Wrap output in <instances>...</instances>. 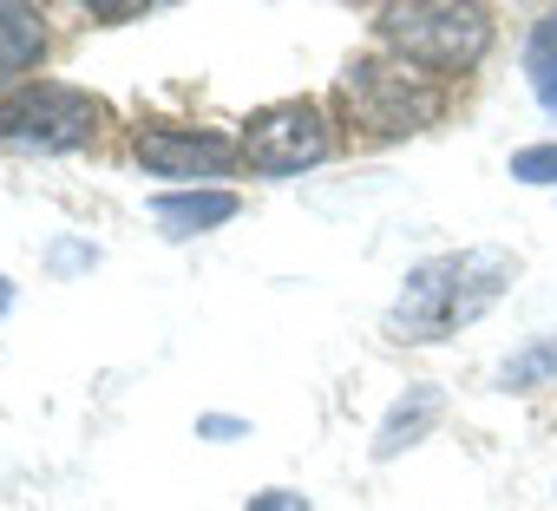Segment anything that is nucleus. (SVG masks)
Listing matches in <instances>:
<instances>
[{"label": "nucleus", "instance_id": "5", "mask_svg": "<svg viewBox=\"0 0 557 511\" xmlns=\"http://www.w3.org/2000/svg\"><path fill=\"white\" fill-rule=\"evenodd\" d=\"M236 145H243V164L262 171V177H302L329 158L335 138H329V119H322L315 99H275V105L243 119Z\"/></svg>", "mask_w": 557, "mask_h": 511}, {"label": "nucleus", "instance_id": "16", "mask_svg": "<svg viewBox=\"0 0 557 511\" xmlns=\"http://www.w3.org/2000/svg\"><path fill=\"white\" fill-rule=\"evenodd\" d=\"M8 309H14V283H8V276H0V315H8Z\"/></svg>", "mask_w": 557, "mask_h": 511}, {"label": "nucleus", "instance_id": "11", "mask_svg": "<svg viewBox=\"0 0 557 511\" xmlns=\"http://www.w3.org/2000/svg\"><path fill=\"white\" fill-rule=\"evenodd\" d=\"M557 374V341H531V348H518L505 367H498V381L511 387V394H524V387H537V381H550Z\"/></svg>", "mask_w": 557, "mask_h": 511}, {"label": "nucleus", "instance_id": "9", "mask_svg": "<svg viewBox=\"0 0 557 511\" xmlns=\"http://www.w3.org/2000/svg\"><path fill=\"white\" fill-rule=\"evenodd\" d=\"M236 210H243V197L223 190V184H210V190H158V197H151V216H158L171 236L216 229V223H230Z\"/></svg>", "mask_w": 557, "mask_h": 511}, {"label": "nucleus", "instance_id": "2", "mask_svg": "<svg viewBox=\"0 0 557 511\" xmlns=\"http://www.w3.org/2000/svg\"><path fill=\"white\" fill-rule=\"evenodd\" d=\"M374 34L387 40L394 60H407V66H420L433 79L472 73L492 53V14L485 8H459V0H407V8H381Z\"/></svg>", "mask_w": 557, "mask_h": 511}, {"label": "nucleus", "instance_id": "15", "mask_svg": "<svg viewBox=\"0 0 557 511\" xmlns=\"http://www.w3.org/2000/svg\"><path fill=\"white\" fill-rule=\"evenodd\" d=\"M197 433H203V439H236V433H249V426H243V420H230V413H203V420H197Z\"/></svg>", "mask_w": 557, "mask_h": 511}, {"label": "nucleus", "instance_id": "12", "mask_svg": "<svg viewBox=\"0 0 557 511\" xmlns=\"http://www.w3.org/2000/svg\"><path fill=\"white\" fill-rule=\"evenodd\" d=\"M511 177H518V184H557V145H524V151H511Z\"/></svg>", "mask_w": 557, "mask_h": 511}, {"label": "nucleus", "instance_id": "8", "mask_svg": "<svg viewBox=\"0 0 557 511\" xmlns=\"http://www.w3.org/2000/svg\"><path fill=\"white\" fill-rule=\"evenodd\" d=\"M440 407H446V394H440V387H426V381H420V387H407V394L387 407V420L374 426V446H368V452H374V459H400L407 446H420V439L433 433Z\"/></svg>", "mask_w": 557, "mask_h": 511}, {"label": "nucleus", "instance_id": "10", "mask_svg": "<svg viewBox=\"0 0 557 511\" xmlns=\"http://www.w3.org/2000/svg\"><path fill=\"white\" fill-rule=\"evenodd\" d=\"M524 79H531L537 105H544V112H557V8H550V14H537V21H531V34H524Z\"/></svg>", "mask_w": 557, "mask_h": 511}, {"label": "nucleus", "instance_id": "4", "mask_svg": "<svg viewBox=\"0 0 557 511\" xmlns=\"http://www.w3.org/2000/svg\"><path fill=\"white\" fill-rule=\"evenodd\" d=\"M99 125H106V99L86 86L27 79L21 92L0 99V138L21 151H79L99 138Z\"/></svg>", "mask_w": 557, "mask_h": 511}, {"label": "nucleus", "instance_id": "14", "mask_svg": "<svg viewBox=\"0 0 557 511\" xmlns=\"http://www.w3.org/2000/svg\"><path fill=\"white\" fill-rule=\"evenodd\" d=\"M86 21H106V27H119V21H145V0H99V8H86Z\"/></svg>", "mask_w": 557, "mask_h": 511}, {"label": "nucleus", "instance_id": "7", "mask_svg": "<svg viewBox=\"0 0 557 511\" xmlns=\"http://www.w3.org/2000/svg\"><path fill=\"white\" fill-rule=\"evenodd\" d=\"M40 60H47V14L27 0H0V99L21 92Z\"/></svg>", "mask_w": 557, "mask_h": 511}, {"label": "nucleus", "instance_id": "13", "mask_svg": "<svg viewBox=\"0 0 557 511\" xmlns=\"http://www.w3.org/2000/svg\"><path fill=\"white\" fill-rule=\"evenodd\" d=\"M243 511H315V504H309L302 491H289V485H269V491H256Z\"/></svg>", "mask_w": 557, "mask_h": 511}, {"label": "nucleus", "instance_id": "3", "mask_svg": "<svg viewBox=\"0 0 557 511\" xmlns=\"http://www.w3.org/2000/svg\"><path fill=\"white\" fill-rule=\"evenodd\" d=\"M342 112H348L368 138H413V132H426V125L446 112V86H440L433 73L407 66V60L368 53V60H355V66L342 73Z\"/></svg>", "mask_w": 557, "mask_h": 511}, {"label": "nucleus", "instance_id": "6", "mask_svg": "<svg viewBox=\"0 0 557 511\" xmlns=\"http://www.w3.org/2000/svg\"><path fill=\"white\" fill-rule=\"evenodd\" d=\"M132 158L151 177H177L184 190H210V177H230L243 145L223 138V132H190V125H138L132 132Z\"/></svg>", "mask_w": 557, "mask_h": 511}, {"label": "nucleus", "instance_id": "1", "mask_svg": "<svg viewBox=\"0 0 557 511\" xmlns=\"http://www.w3.org/2000/svg\"><path fill=\"white\" fill-rule=\"evenodd\" d=\"M518 263L505 249H453V256H426L407 270L394 309H387V335L394 341H446L459 328H472L505 289H511Z\"/></svg>", "mask_w": 557, "mask_h": 511}]
</instances>
